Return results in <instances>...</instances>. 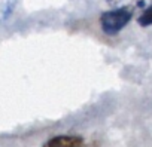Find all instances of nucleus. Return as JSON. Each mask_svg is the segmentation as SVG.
<instances>
[{
	"instance_id": "f257e3e1",
	"label": "nucleus",
	"mask_w": 152,
	"mask_h": 147,
	"mask_svg": "<svg viewBox=\"0 0 152 147\" xmlns=\"http://www.w3.org/2000/svg\"><path fill=\"white\" fill-rule=\"evenodd\" d=\"M133 18V12L128 9H118L112 8L100 15V27L104 34L115 36L118 34Z\"/></svg>"
},
{
	"instance_id": "f03ea898",
	"label": "nucleus",
	"mask_w": 152,
	"mask_h": 147,
	"mask_svg": "<svg viewBox=\"0 0 152 147\" xmlns=\"http://www.w3.org/2000/svg\"><path fill=\"white\" fill-rule=\"evenodd\" d=\"M42 147H85V141L79 135L64 134V135L52 137Z\"/></svg>"
},
{
	"instance_id": "7ed1b4c3",
	"label": "nucleus",
	"mask_w": 152,
	"mask_h": 147,
	"mask_svg": "<svg viewBox=\"0 0 152 147\" xmlns=\"http://www.w3.org/2000/svg\"><path fill=\"white\" fill-rule=\"evenodd\" d=\"M110 8H118V9H128L131 12L142 9L146 3V0H106Z\"/></svg>"
},
{
	"instance_id": "20e7f679",
	"label": "nucleus",
	"mask_w": 152,
	"mask_h": 147,
	"mask_svg": "<svg viewBox=\"0 0 152 147\" xmlns=\"http://www.w3.org/2000/svg\"><path fill=\"white\" fill-rule=\"evenodd\" d=\"M137 21H139V25H142V27L152 25V5L148 6L146 9H143V12L140 14V17H139Z\"/></svg>"
}]
</instances>
